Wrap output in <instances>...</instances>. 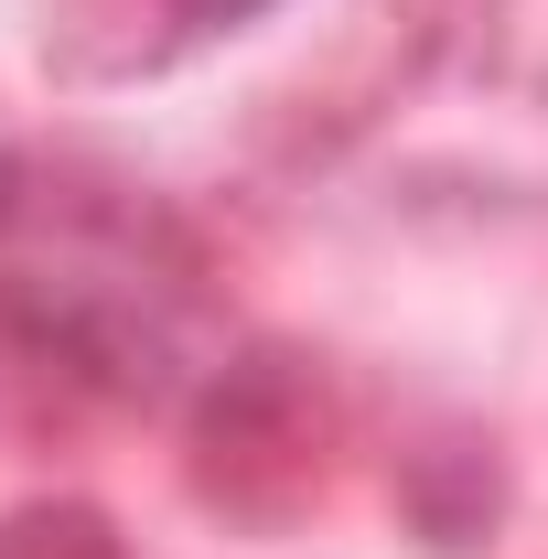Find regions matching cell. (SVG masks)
Returning <instances> with one entry per match:
<instances>
[{
	"label": "cell",
	"mask_w": 548,
	"mask_h": 559,
	"mask_svg": "<svg viewBox=\"0 0 548 559\" xmlns=\"http://www.w3.org/2000/svg\"><path fill=\"white\" fill-rule=\"evenodd\" d=\"M194 11H205V22H237V11H259V0H194Z\"/></svg>",
	"instance_id": "obj_1"
}]
</instances>
